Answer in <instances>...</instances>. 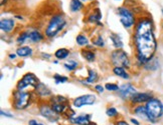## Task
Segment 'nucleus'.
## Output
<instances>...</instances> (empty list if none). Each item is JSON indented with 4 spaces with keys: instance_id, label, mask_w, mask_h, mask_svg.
Segmentation results:
<instances>
[{
    "instance_id": "1",
    "label": "nucleus",
    "mask_w": 163,
    "mask_h": 125,
    "mask_svg": "<svg viewBox=\"0 0 163 125\" xmlns=\"http://www.w3.org/2000/svg\"><path fill=\"white\" fill-rule=\"evenodd\" d=\"M134 42L136 46L138 61L142 64H146L152 60L157 48V42L151 19L141 18L138 21L135 29Z\"/></svg>"
},
{
    "instance_id": "2",
    "label": "nucleus",
    "mask_w": 163,
    "mask_h": 125,
    "mask_svg": "<svg viewBox=\"0 0 163 125\" xmlns=\"http://www.w3.org/2000/svg\"><path fill=\"white\" fill-rule=\"evenodd\" d=\"M145 108H146V111L148 113L149 119L152 122H154L158 118H160L163 114V104L159 99L151 98L146 103Z\"/></svg>"
},
{
    "instance_id": "3",
    "label": "nucleus",
    "mask_w": 163,
    "mask_h": 125,
    "mask_svg": "<svg viewBox=\"0 0 163 125\" xmlns=\"http://www.w3.org/2000/svg\"><path fill=\"white\" fill-rule=\"evenodd\" d=\"M65 18L61 15H54L53 18L50 19V23L46 29V35L47 37H54L57 34L64 29V27L65 26Z\"/></svg>"
},
{
    "instance_id": "4",
    "label": "nucleus",
    "mask_w": 163,
    "mask_h": 125,
    "mask_svg": "<svg viewBox=\"0 0 163 125\" xmlns=\"http://www.w3.org/2000/svg\"><path fill=\"white\" fill-rule=\"evenodd\" d=\"M111 59H112V63L115 65L116 67H123V68H129L130 66V61L128 58L126 52L122 50H115L111 55Z\"/></svg>"
},
{
    "instance_id": "5",
    "label": "nucleus",
    "mask_w": 163,
    "mask_h": 125,
    "mask_svg": "<svg viewBox=\"0 0 163 125\" xmlns=\"http://www.w3.org/2000/svg\"><path fill=\"white\" fill-rule=\"evenodd\" d=\"M39 85V80L35 77V75L32 73H27L22 77V79L17 83V90L18 91H23L24 89L27 87H33L37 88Z\"/></svg>"
},
{
    "instance_id": "6",
    "label": "nucleus",
    "mask_w": 163,
    "mask_h": 125,
    "mask_svg": "<svg viewBox=\"0 0 163 125\" xmlns=\"http://www.w3.org/2000/svg\"><path fill=\"white\" fill-rule=\"evenodd\" d=\"M118 14L120 16V21L123 24L124 27L130 28L131 26L134 25L135 17L131 10H129L126 7H120L118 8Z\"/></svg>"
},
{
    "instance_id": "7",
    "label": "nucleus",
    "mask_w": 163,
    "mask_h": 125,
    "mask_svg": "<svg viewBox=\"0 0 163 125\" xmlns=\"http://www.w3.org/2000/svg\"><path fill=\"white\" fill-rule=\"evenodd\" d=\"M14 107L16 109L21 110L26 108L29 105L30 102V94L28 92L24 91H17L14 93Z\"/></svg>"
},
{
    "instance_id": "8",
    "label": "nucleus",
    "mask_w": 163,
    "mask_h": 125,
    "mask_svg": "<svg viewBox=\"0 0 163 125\" xmlns=\"http://www.w3.org/2000/svg\"><path fill=\"white\" fill-rule=\"evenodd\" d=\"M67 98L62 96H55L51 99V108L55 113H65L71 110V107L68 106Z\"/></svg>"
},
{
    "instance_id": "9",
    "label": "nucleus",
    "mask_w": 163,
    "mask_h": 125,
    "mask_svg": "<svg viewBox=\"0 0 163 125\" xmlns=\"http://www.w3.org/2000/svg\"><path fill=\"white\" fill-rule=\"evenodd\" d=\"M96 101V96L94 94L82 95L74 100V105L76 107H82L84 105H92Z\"/></svg>"
},
{
    "instance_id": "10",
    "label": "nucleus",
    "mask_w": 163,
    "mask_h": 125,
    "mask_svg": "<svg viewBox=\"0 0 163 125\" xmlns=\"http://www.w3.org/2000/svg\"><path fill=\"white\" fill-rule=\"evenodd\" d=\"M136 93V90L132 86V84L128 83V84H123L119 88V95L123 99H129L132 98V96Z\"/></svg>"
},
{
    "instance_id": "11",
    "label": "nucleus",
    "mask_w": 163,
    "mask_h": 125,
    "mask_svg": "<svg viewBox=\"0 0 163 125\" xmlns=\"http://www.w3.org/2000/svg\"><path fill=\"white\" fill-rule=\"evenodd\" d=\"M40 114L46 117L47 120H50V122H57V121L58 120L57 113H55L53 110V108L47 105L40 107Z\"/></svg>"
},
{
    "instance_id": "12",
    "label": "nucleus",
    "mask_w": 163,
    "mask_h": 125,
    "mask_svg": "<svg viewBox=\"0 0 163 125\" xmlns=\"http://www.w3.org/2000/svg\"><path fill=\"white\" fill-rule=\"evenodd\" d=\"M151 98H153L150 93H138L136 92L135 94L132 96V100L133 103H143V102H148Z\"/></svg>"
},
{
    "instance_id": "13",
    "label": "nucleus",
    "mask_w": 163,
    "mask_h": 125,
    "mask_svg": "<svg viewBox=\"0 0 163 125\" xmlns=\"http://www.w3.org/2000/svg\"><path fill=\"white\" fill-rule=\"evenodd\" d=\"M15 23L12 19H2L0 21V28L3 31V32H11L14 28Z\"/></svg>"
},
{
    "instance_id": "14",
    "label": "nucleus",
    "mask_w": 163,
    "mask_h": 125,
    "mask_svg": "<svg viewBox=\"0 0 163 125\" xmlns=\"http://www.w3.org/2000/svg\"><path fill=\"white\" fill-rule=\"evenodd\" d=\"M90 115H83V116H78V117H72L70 118V121L72 123L78 124V125H89L90 123Z\"/></svg>"
},
{
    "instance_id": "15",
    "label": "nucleus",
    "mask_w": 163,
    "mask_h": 125,
    "mask_svg": "<svg viewBox=\"0 0 163 125\" xmlns=\"http://www.w3.org/2000/svg\"><path fill=\"white\" fill-rule=\"evenodd\" d=\"M28 38L32 42H39L43 39V36L39 30H31L28 31Z\"/></svg>"
},
{
    "instance_id": "16",
    "label": "nucleus",
    "mask_w": 163,
    "mask_h": 125,
    "mask_svg": "<svg viewBox=\"0 0 163 125\" xmlns=\"http://www.w3.org/2000/svg\"><path fill=\"white\" fill-rule=\"evenodd\" d=\"M16 54L20 57H26L29 56V55L32 54V49L28 46H22L19 47L18 49L16 50Z\"/></svg>"
},
{
    "instance_id": "17",
    "label": "nucleus",
    "mask_w": 163,
    "mask_h": 125,
    "mask_svg": "<svg viewBox=\"0 0 163 125\" xmlns=\"http://www.w3.org/2000/svg\"><path fill=\"white\" fill-rule=\"evenodd\" d=\"M135 114H136V115H138V116H140L142 119L150 121V119H149V116H148V113H147V111H146V108H145V107H143V106L137 107V108L135 109Z\"/></svg>"
},
{
    "instance_id": "18",
    "label": "nucleus",
    "mask_w": 163,
    "mask_h": 125,
    "mask_svg": "<svg viewBox=\"0 0 163 125\" xmlns=\"http://www.w3.org/2000/svg\"><path fill=\"white\" fill-rule=\"evenodd\" d=\"M70 8L72 12L80 11V10L83 8V3L81 2V0H72L71 4H70Z\"/></svg>"
},
{
    "instance_id": "19",
    "label": "nucleus",
    "mask_w": 163,
    "mask_h": 125,
    "mask_svg": "<svg viewBox=\"0 0 163 125\" xmlns=\"http://www.w3.org/2000/svg\"><path fill=\"white\" fill-rule=\"evenodd\" d=\"M113 71H114V73L119 76V77H122L124 79L129 78V74L127 73L126 70H125V68H123V67H115L113 69Z\"/></svg>"
},
{
    "instance_id": "20",
    "label": "nucleus",
    "mask_w": 163,
    "mask_h": 125,
    "mask_svg": "<svg viewBox=\"0 0 163 125\" xmlns=\"http://www.w3.org/2000/svg\"><path fill=\"white\" fill-rule=\"evenodd\" d=\"M69 54H70V51L68 49H65V48H61V49H58L55 51V57L58 58V59H65L69 56Z\"/></svg>"
},
{
    "instance_id": "21",
    "label": "nucleus",
    "mask_w": 163,
    "mask_h": 125,
    "mask_svg": "<svg viewBox=\"0 0 163 125\" xmlns=\"http://www.w3.org/2000/svg\"><path fill=\"white\" fill-rule=\"evenodd\" d=\"M111 40L113 41V44H114V46L117 47V48H121V47H123V42H122V40H121V38L117 35V34H111Z\"/></svg>"
},
{
    "instance_id": "22",
    "label": "nucleus",
    "mask_w": 163,
    "mask_h": 125,
    "mask_svg": "<svg viewBox=\"0 0 163 125\" xmlns=\"http://www.w3.org/2000/svg\"><path fill=\"white\" fill-rule=\"evenodd\" d=\"M98 80V74L95 70L93 69H89V77L87 78V82L89 83H94Z\"/></svg>"
},
{
    "instance_id": "23",
    "label": "nucleus",
    "mask_w": 163,
    "mask_h": 125,
    "mask_svg": "<svg viewBox=\"0 0 163 125\" xmlns=\"http://www.w3.org/2000/svg\"><path fill=\"white\" fill-rule=\"evenodd\" d=\"M77 42L79 45H81V46H87V45L89 44V40L88 38L84 35H78L77 36Z\"/></svg>"
},
{
    "instance_id": "24",
    "label": "nucleus",
    "mask_w": 163,
    "mask_h": 125,
    "mask_svg": "<svg viewBox=\"0 0 163 125\" xmlns=\"http://www.w3.org/2000/svg\"><path fill=\"white\" fill-rule=\"evenodd\" d=\"M37 91H39V94L41 95H48L50 93V89H48L46 85H43V84H39V86H37Z\"/></svg>"
},
{
    "instance_id": "25",
    "label": "nucleus",
    "mask_w": 163,
    "mask_h": 125,
    "mask_svg": "<svg viewBox=\"0 0 163 125\" xmlns=\"http://www.w3.org/2000/svg\"><path fill=\"white\" fill-rule=\"evenodd\" d=\"M83 55H84V57L88 61H90V62L94 61V59H95V53H94V52H92V51H89V50L83 51Z\"/></svg>"
},
{
    "instance_id": "26",
    "label": "nucleus",
    "mask_w": 163,
    "mask_h": 125,
    "mask_svg": "<svg viewBox=\"0 0 163 125\" xmlns=\"http://www.w3.org/2000/svg\"><path fill=\"white\" fill-rule=\"evenodd\" d=\"M64 66L68 69V70H74L76 67L78 66V62H76L75 60H70L68 63H65Z\"/></svg>"
},
{
    "instance_id": "27",
    "label": "nucleus",
    "mask_w": 163,
    "mask_h": 125,
    "mask_svg": "<svg viewBox=\"0 0 163 125\" xmlns=\"http://www.w3.org/2000/svg\"><path fill=\"white\" fill-rule=\"evenodd\" d=\"M54 80H55V83L57 84H60V83H64V82H67L68 81V78L65 77V76H61L58 74H55L54 76Z\"/></svg>"
},
{
    "instance_id": "28",
    "label": "nucleus",
    "mask_w": 163,
    "mask_h": 125,
    "mask_svg": "<svg viewBox=\"0 0 163 125\" xmlns=\"http://www.w3.org/2000/svg\"><path fill=\"white\" fill-rule=\"evenodd\" d=\"M101 19V14H100V11H98L95 14H93L89 17V21L90 22H98Z\"/></svg>"
},
{
    "instance_id": "29",
    "label": "nucleus",
    "mask_w": 163,
    "mask_h": 125,
    "mask_svg": "<svg viewBox=\"0 0 163 125\" xmlns=\"http://www.w3.org/2000/svg\"><path fill=\"white\" fill-rule=\"evenodd\" d=\"M27 38H28V31H26V32H23L21 35L17 38V43H18V44H23L24 41H25Z\"/></svg>"
},
{
    "instance_id": "30",
    "label": "nucleus",
    "mask_w": 163,
    "mask_h": 125,
    "mask_svg": "<svg viewBox=\"0 0 163 125\" xmlns=\"http://www.w3.org/2000/svg\"><path fill=\"white\" fill-rule=\"evenodd\" d=\"M106 114H107V115H108L109 117H114V116L118 115V111H117L115 108H113V107H111V108L107 109Z\"/></svg>"
},
{
    "instance_id": "31",
    "label": "nucleus",
    "mask_w": 163,
    "mask_h": 125,
    "mask_svg": "<svg viewBox=\"0 0 163 125\" xmlns=\"http://www.w3.org/2000/svg\"><path fill=\"white\" fill-rule=\"evenodd\" d=\"M105 87L107 90H109V91H116V90H119L120 88V87H118V85L113 84V83H107Z\"/></svg>"
},
{
    "instance_id": "32",
    "label": "nucleus",
    "mask_w": 163,
    "mask_h": 125,
    "mask_svg": "<svg viewBox=\"0 0 163 125\" xmlns=\"http://www.w3.org/2000/svg\"><path fill=\"white\" fill-rule=\"evenodd\" d=\"M93 42H94V44H95V45H97V46H100V47L104 46V40H103V38L101 36L97 37V39L93 40Z\"/></svg>"
},
{
    "instance_id": "33",
    "label": "nucleus",
    "mask_w": 163,
    "mask_h": 125,
    "mask_svg": "<svg viewBox=\"0 0 163 125\" xmlns=\"http://www.w3.org/2000/svg\"><path fill=\"white\" fill-rule=\"evenodd\" d=\"M95 89H96L99 93H103V91H104V88H103L102 85H96V86H95Z\"/></svg>"
},
{
    "instance_id": "34",
    "label": "nucleus",
    "mask_w": 163,
    "mask_h": 125,
    "mask_svg": "<svg viewBox=\"0 0 163 125\" xmlns=\"http://www.w3.org/2000/svg\"><path fill=\"white\" fill-rule=\"evenodd\" d=\"M1 115H2V116H6V117H13L12 114L7 113V112H4L3 110H1Z\"/></svg>"
},
{
    "instance_id": "35",
    "label": "nucleus",
    "mask_w": 163,
    "mask_h": 125,
    "mask_svg": "<svg viewBox=\"0 0 163 125\" xmlns=\"http://www.w3.org/2000/svg\"><path fill=\"white\" fill-rule=\"evenodd\" d=\"M116 125H129L128 124L126 121H124V120H121V121H118V122L116 123Z\"/></svg>"
},
{
    "instance_id": "36",
    "label": "nucleus",
    "mask_w": 163,
    "mask_h": 125,
    "mask_svg": "<svg viewBox=\"0 0 163 125\" xmlns=\"http://www.w3.org/2000/svg\"><path fill=\"white\" fill-rule=\"evenodd\" d=\"M28 124L29 125H39V123H37L35 120H30L29 122H28Z\"/></svg>"
},
{
    "instance_id": "37",
    "label": "nucleus",
    "mask_w": 163,
    "mask_h": 125,
    "mask_svg": "<svg viewBox=\"0 0 163 125\" xmlns=\"http://www.w3.org/2000/svg\"><path fill=\"white\" fill-rule=\"evenodd\" d=\"M131 121H132V123H134L135 125H139V122H138L136 119H134V118H132V119H131Z\"/></svg>"
},
{
    "instance_id": "38",
    "label": "nucleus",
    "mask_w": 163,
    "mask_h": 125,
    "mask_svg": "<svg viewBox=\"0 0 163 125\" xmlns=\"http://www.w3.org/2000/svg\"><path fill=\"white\" fill-rule=\"evenodd\" d=\"M9 57H10V58H15V55H14V54H10Z\"/></svg>"
},
{
    "instance_id": "39",
    "label": "nucleus",
    "mask_w": 163,
    "mask_h": 125,
    "mask_svg": "<svg viewBox=\"0 0 163 125\" xmlns=\"http://www.w3.org/2000/svg\"><path fill=\"white\" fill-rule=\"evenodd\" d=\"M89 125H97V124H95V123H90Z\"/></svg>"
},
{
    "instance_id": "40",
    "label": "nucleus",
    "mask_w": 163,
    "mask_h": 125,
    "mask_svg": "<svg viewBox=\"0 0 163 125\" xmlns=\"http://www.w3.org/2000/svg\"><path fill=\"white\" fill-rule=\"evenodd\" d=\"M161 11H162V13H163V9H161Z\"/></svg>"
},
{
    "instance_id": "41",
    "label": "nucleus",
    "mask_w": 163,
    "mask_h": 125,
    "mask_svg": "<svg viewBox=\"0 0 163 125\" xmlns=\"http://www.w3.org/2000/svg\"><path fill=\"white\" fill-rule=\"evenodd\" d=\"M83 1H87V0H83Z\"/></svg>"
},
{
    "instance_id": "42",
    "label": "nucleus",
    "mask_w": 163,
    "mask_h": 125,
    "mask_svg": "<svg viewBox=\"0 0 163 125\" xmlns=\"http://www.w3.org/2000/svg\"><path fill=\"white\" fill-rule=\"evenodd\" d=\"M39 125H43V124H39Z\"/></svg>"
},
{
    "instance_id": "43",
    "label": "nucleus",
    "mask_w": 163,
    "mask_h": 125,
    "mask_svg": "<svg viewBox=\"0 0 163 125\" xmlns=\"http://www.w3.org/2000/svg\"><path fill=\"white\" fill-rule=\"evenodd\" d=\"M162 27H163V25H162Z\"/></svg>"
}]
</instances>
